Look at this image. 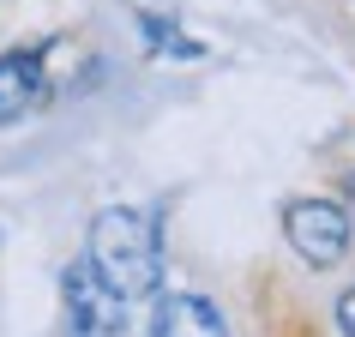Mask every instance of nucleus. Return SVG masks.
I'll use <instances>...</instances> for the list:
<instances>
[{
	"mask_svg": "<svg viewBox=\"0 0 355 337\" xmlns=\"http://www.w3.org/2000/svg\"><path fill=\"white\" fill-rule=\"evenodd\" d=\"M150 337H235L229 319L217 313V301L205 295H163L150 313Z\"/></svg>",
	"mask_w": 355,
	"mask_h": 337,
	"instance_id": "nucleus-5",
	"label": "nucleus"
},
{
	"mask_svg": "<svg viewBox=\"0 0 355 337\" xmlns=\"http://www.w3.org/2000/svg\"><path fill=\"white\" fill-rule=\"evenodd\" d=\"M145 37L157 42V49H175V55H199V42H181L175 24H163V19H145Z\"/></svg>",
	"mask_w": 355,
	"mask_h": 337,
	"instance_id": "nucleus-6",
	"label": "nucleus"
},
{
	"mask_svg": "<svg viewBox=\"0 0 355 337\" xmlns=\"http://www.w3.org/2000/svg\"><path fill=\"white\" fill-rule=\"evenodd\" d=\"M343 193H349V211H355V175H349V187H343Z\"/></svg>",
	"mask_w": 355,
	"mask_h": 337,
	"instance_id": "nucleus-8",
	"label": "nucleus"
},
{
	"mask_svg": "<svg viewBox=\"0 0 355 337\" xmlns=\"http://www.w3.org/2000/svg\"><path fill=\"white\" fill-rule=\"evenodd\" d=\"M283 235H289V247H295L313 271H325V265H337L349 253L355 223H349V211L331 205V199H295V205L283 211Z\"/></svg>",
	"mask_w": 355,
	"mask_h": 337,
	"instance_id": "nucleus-3",
	"label": "nucleus"
},
{
	"mask_svg": "<svg viewBox=\"0 0 355 337\" xmlns=\"http://www.w3.org/2000/svg\"><path fill=\"white\" fill-rule=\"evenodd\" d=\"M49 96V78H42V49H12L0 55V127H12Z\"/></svg>",
	"mask_w": 355,
	"mask_h": 337,
	"instance_id": "nucleus-4",
	"label": "nucleus"
},
{
	"mask_svg": "<svg viewBox=\"0 0 355 337\" xmlns=\"http://www.w3.org/2000/svg\"><path fill=\"white\" fill-rule=\"evenodd\" d=\"M127 331V301L78 259L60 271V337H121Z\"/></svg>",
	"mask_w": 355,
	"mask_h": 337,
	"instance_id": "nucleus-2",
	"label": "nucleus"
},
{
	"mask_svg": "<svg viewBox=\"0 0 355 337\" xmlns=\"http://www.w3.org/2000/svg\"><path fill=\"white\" fill-rule=\"evenodd\" d=\"M337 331H343V337H355V289H349L343 301H337Z\"/></svg>",
	"mask_w": 355,
	"mask_h": 337,
	"instance_id": "nucleus-7",
	"label": "nucleus"
},
{
	"mask_svg": "<svg viewBox=\"0 0 355 337\" xmlns=\"http://www.w3.org/2000/svg\"><path fill=\"white\" fill-rule=\"evenodd\" d=\"M85 265L121 301H145L163 289V223L139 205H103L91 217Z\"/></svg>",
	"mask_w": 355,
	"mask_h": 337,
	"instance_id": "nucleus-1",
	"label": "nucleus"
}]
</instances>
